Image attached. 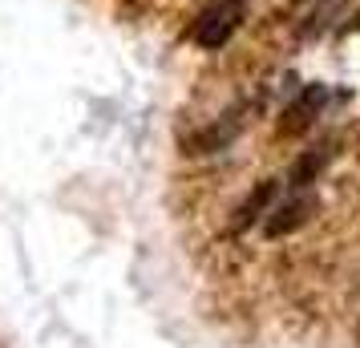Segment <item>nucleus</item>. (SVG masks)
I'll return each mask as SVG.
<instances>
[{
  "label": "nucleus",
  "instance_id": "1",
  "mask_svg": "<svg viewBox=\"0 0 360 348\" xmlns=\"http://www.w3.org/2000/svg\"><path fill=\"white\" fill-rule=\"evenodd\" d=\"M247 4L251 0H211L195 17V25H191L195 45H202V49H223L231 37H235V29L243 25Z\"/></svg>",
  "mask_w": 360,
  "mask_h": 348
},
{
  "label": "nucleus",
  "instance_id": "2",
  "mask_svg": "<svg viewBox=\"0 0 360 348\" xmlns=\"http://www.w3.org/2000/svg\"><path fill=\"white\" fill-rule=\"evenodd\" d=\"M324 101H328V89H324V85H308V89H304V94H300V98L288 105V110H283V122H279V130H283V134L308 130L311 122H316V110H320Z\"/></svg>",
  "mask_w": 360,
  "mask_h": 348
},
{
  "label": "nucleus",
  "instance_id": "3",
  "mask_svg": "<svg viewBox=\"0 0 360 348\" xmlns=\"http://www.w3.org/2000/svg\"><path fill=\"white\" fill-rule=\"evenodd\" d=\"M311 211H316V199H311V195H300V199L283 202L276 215L263 223V235H267V239H279V235L295 231V227H304V219H308Z\"/></svg>",
  "mask_w": 360,
  "mask_h": 348
},
{
  "label": "nucleus",
  "instance_id": "4",
  "mask_svg": "<svg viewBox=\"0 0 360 348\" xmlns=\"http://www.w3.org/2000/svg\"><path fill=\"white\" fill-rule=\"evenodd\" d=\"M276 199V183H259V186H251V195H247V202L235 211V231H247L255 219L267 211V202Z\"/></svg>",
  "mask_w": 360,
  "mask_h": 348
},
{
  "label": "nucleus",
  "instance_id": "5",
  "mask_svg": "<svg viewBox=\"0 0 360 348\" xmlns=\"http://www.w3.org/2000/svg\"><path fill=\"white\" fill-rule=\"evenodd\" d=\"M328 162V150H308V154H300L292 162V170H288V183H292V191H304V186L316 183V174L324 170Z\"/></svg>",
  "mask_w": 360,
  "mask_h": 348
},
{
  "label": "nucleus",
  "instance_id": "6",
  "mask_svg": "<svg viewBox=\"0 0 360 348\" xmlns=\"http://www.w3.org/2000/svg\"><path fill=\"white\" fill-rule=\"evenodd\" d=\"M356 25H360V20H356Z\"/></svg>",
  "mask_w": 360,
  "mask_h": 348
}]
</instances>
